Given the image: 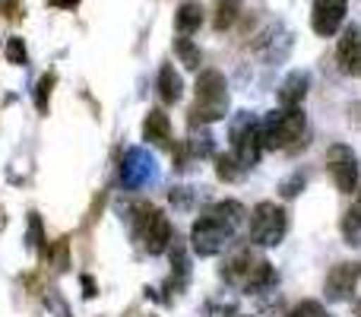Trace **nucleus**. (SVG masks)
Returning a JSON list of instances; mask_svg holds the SVG:
<instances>
[{
    "mask_svg": "<svg viewBox=\"0 0 361 317\" xmlns=\"http://www.w3.org/2000/svg\"><path fill=\"white\" fill-rule=\"evenodd\" d=\"M51 86H54V76H51V73H44L42 83L35 86V105L42 108V112L48 108V92H51Z\"/></svg>",
    "mask_w": 361,
    "mask_h": 317,
    "instance_id": "nucleus-23",
    "label": "nucleus"
},
{
    "mask_svg": "<svg viewBox=\"0 0 361 317\" xmlns=\"http://www.w3.org/2000/svg\"><path fill=\"white\" fill-rule=\"evenodd\" d=\"M358 280H361V263H355V261L336 263V267L330 270V276H326V286H324L326 301H345V299H352Z\"/></svg>",
    "mask_w": 361,
    "mask_h": 317,
    "instance_id": "nucleus-9",
    "label": "nucleus"
},
{
    "mask_svg": "<svg viewBox=\"0 0 361 317\" xmlns=\"http://www.w3.org/2000/svg\"><path fill=\"white\" fill-rule=\"evenodd\" d=\"M82 286H86V295H95V282L89 276H82Z\"/></svg>",
    "mask_w": 361,
    "mask_h": 317,
    "instance_id": "nucleus-28",
    "label": "nucleus"
},
{
    "mask_svg": "<svg viewBox=\"0 0 361 317\" xmlns=\"http://www.w3.org/2000/svg\"><path fill=\"white\" fill-rule=\"evenodd\" d=\"M301 187H305V174L298 172L295 178H286V181H282V184H279V193H282V197H298Z\"/></svg>",
    "mask_w": 361,
    "mask_h": 317,
    "instance_id": "nucleus-24",
    "label": "nucleus"
},
{
    "mask_svg": "<svg viewBox=\"0 0 361 317\" xmlns=\"http://www.w3.org/2000/svg\"><path fill=\"white\" fill-rule=\"evenodd\" d=\"M180 95H184V80L175 70V64H162L159 67V99L165 105H178Z\"/></svg>",
    "mask_w": 361,
    "mask_h": 317,
    "instance_id": "nucleus-14",
    "label": "nucleus"
},
{
    "mask_svg": "<svg viewBox=\"0 0 361 317\" xmlns=\"http://www.w3.org/2000/svg\"><path fill=\"white\" fill-rule=\"evenodd\" d=\"M345 10H349V0H314L311 10V29L320 38H333L343 29Z\"/></svg>",
    "mask_w": 361,
    "mask_h": 317,
    "instance_id": "nucleus-8",
    "label": "nucleus"
},
{
    "mask_svg": "<svg viewBox=\"0 0 361 317\" xmlns=\"http://www.w3.org/2000/svg\"><path fill=\"white\" fill-rule=\"evenodd\" d=\"M140 235H143V244L149 254H165L171 244V225L165 219V213L146 210L143 222H140Z\"/></svg>",
    "mask_w": 361,
    "mask_h": 317,
    "instance_id": "nucleus-10",
    "label": "nucleus"
},
{
    "mask_svg": "<svg viewBox=\"0 0 361 317\" xmlns=\"http://www.w3.org/2000/svg\"><path fill=\"white\" fill-rule=\"evenodd\" d=\"M231 235L235 232L228 229L225 222H219L212 213H206V216H200L197 222H193V232H190V244L193 251H197L200 257H216L225 251V244L231 241Z\"/></svg>",
    "mask_w": 361,
    "mask_h": 317,
    "instance_id": "nucleus-5",
    "label": "nucleus"
},
{
    "mask_svg": "<svg viewBox=\"0 0 361 317\" xmlns=\"http://www.w3.org/2000/svg\"><path fill=\"white\" fill-rule=\"evenodd\" d=\"M241 172H244V168L238 165V159L231 156V152H219V156H216V174H219L222 181L241 178Z\"/></svg>",
    "mask_w": 361,
    "mask_h": 317,
    "instance_id": "nucleus-19",
    "label": "nucleus"
},
{
    "mask_svg": "<svg viewBox=\"0 0 361 317\" xmlns=\"http://www.w3.org/2000/svg\"><path fill=\"white\" fill-rule=\"evenodd\" d=\"M336 61L343 73H358L361 67V29L358 25H349L339 38V51H336Z\"/></svg>",
    "mask_w": 361,
    "mask_h": 317,
    "instance_id": "nucleus-12",
    "label": "nucleus"
},
{
    "mask_svg": "<svg viewBox=\"0 0 361 317\" xmlns=\"http://www.w3.org/2000/svg\"><path fill=\"white\" fill-rule=\"evenodd\" d=\"M187 187H175V191H171V203H178V206H190L193 203V193L190 197H187Z\"/></svg>",
    "mask_w": 361,
    "mask_h": 317,
    "instance_id": "nucleus-25",
    "label": "nucleus"
},
{
    "mask_svg": "<svg viewBox=\"0 0 361 317\" xmlns=\"http://www.w3.org/2000/svg\"><path fill=\"white\" fill-rule=\"evenodd\" d=\"M288 317H330V314H326L324 305H317V301H301V305L292 308Z\"/></svg>",
    "mask_w": 361,
    "mask_h": 317,
    "instance_id": "nucleus-22",
    "label": "nucleus"
},
{
    "mask_svg": "<svg viewBox=\"0 0 361 317\" xmlns=\"http://www.w3.org/2000/svg\"><path fill=\"white\" fill-rule=\"evenodd\" d=\"M260 267V261H257L250 251H238V254H231L228 261H225V267H222V280L228 282V286H238V289H244L247 286V280L254 276V270Z\"/></svg>",
    "mask_w": 361,
    "mask_h": 317,
    "instance_id": "nucleus-11",
    "label": "nucleus"
},
{
    "mask_svg": "<svg viewBox=\"0 0 361 317\" xmlns=\"http://www.w3.org/2000/svg\"><path fill=\"white\" fill-rule=\"evenodd\" d=\"M286 229H288V219L279 203L263 200V203L254 206V213H250V241L257 248H276L286 238Z\"/></svg>",
    "mask_w": 361,
    "mask_h": 317,
    "instance_id": "nucleus-4",
    "label": "nucleus"
},
{
    "mask_svg": "<svg viewBox=\"0 0 361 317\" xmlns=\"http://www.w3.org/2000/svg\"><path fill=\"white\" fill-rule=\"evenodd\" d=\"M206 213H212V216L219 219V222H225L231 232H238L241 229V222H244V206L238 203V200H222V203H216L212 210H206Z\"/></svg>",
    "mask_w": 361,
    "mask_h": 317,
    "instance_id": "nucleus-17",
    "label": "nucleus"
},
{
    "mask_svg": "<svg viewBox=\"0 0 361 317\" xmlns=\"http://www.w3.org/2000/svg\"><path fill=\"white\" fill-rule=\"evenodd\" d=\"M358 76H361V67H358Z\"/></svg>",
    "mask_w": 361,
    "mask_h": 317,
    "instance_id": "nucleus-29",
    "label": "nucleus"
},
{
    "mask_svg": "<svg viewBox=\"0 0 361 317\" xmlns=\"http://www.w3.org/2000/svg\"><path fill=\"white\" fill-rule=\"evenodd\" d=\"M175 54H178L190 70H193V67H200V57H203V54H200V48H197V44H193L187 35L175 38Z\"/></svg>",
    "mask_w": 361,
    "mask_h": 317,
    "instance_id": "nucleus-20",
    "label": "nucleus"
},
{
    "mask_svg": "<svg viewBox=\"0 0 361 317\" xmlns=\"http://www.w3.org/2000/svg\"><path fill=\"white\" fill-rule=\"evenodd\" d=\"M6 61L16 64V67H25L29 64V54H25V42L19 35H13L10 42H6Z\"/></svg>",
    "mask_w": 361,
    "mask_h": 317,
    "instance_id": "nucleus-21",
    "label": "nucleus"
},
{
    "mask_svg": "<svg viewBox=\"0 0 361 317\" xmlns=\"http://www.w3.org/2000/svg\"><path fill=\"white\" fill-rule=\"evenodd\" d=\"M326 168H330L333 184L343 193H352L358 187V159L352 152V146L345 143H333L326 150Z\"/></svg>",
    "mask_w": 361,
    "mask_h": 317,
    "instance_id": "nucleus-6",
    "label": "nucleus"
},
{
    "mask_svg": "<svg viewBox=\"0 0 361 317\" xmlns=\"http://www.w3.org/2000/svg\"><path fill=\"white\" fill-rule=\"evenodd\" d=\"M241 16V0H216V13H212V25L219 32L231 29Z\"/></svg>",
    "mask_w": 361,
    "mask_h": 317,
    "instance_id": "nucleus-18",
    "label": "nucleus"
},
{
    "mask_svg": "<svg viewBox=\"0 0 361 317\" xmlns=\"http://www.w3.org/2000/svg\"><path fill=\"white\" fill-rule=\"evenodd\" d=\"M307 89H311V76H307L305 70H292V73L279 83V102L286 108L288 105H301V99L307 95Z\"/></svg>",
    "mask_w": 361,
    "mask_h": 317,
    "instance_id": "nucleus-13",
    "label": "nucleus"
},
{
    "mask_svg": "<svg viewBox=\"0 0 361 317\" xmlns=\"http://www.w3.org/2000/svg\"><path fill=\"white\" fill-rule=\"evenodd\" d=\"M152 178H156V159H152V152L140 150V146L127 150L124 162H121V184L127 191H143Z\"/></svg>",
    "mask_w": 361,
    "mask_h": 317,
    "instance_id": "nucleus-7",
    "label": "nucleus"
},
{
    "mask_svg": "<svg viewBox=\"0 0 361 317\" xmlns=\"http://www.w3.org/2000/svg\"><path fill=\"white\" fill-rule=\"evenodd\" d=\"M51 4H54V6H63V10H70V6H76L80 0H51Z\"/></svg>",
    "mask_w": 361,
    "mask_h": 317,
    "instance_id": "nucleus-27",
    "label": "nucleus"
},
{
    "mask_svg": "<svg viewBox=\"0 0 361 317\" xmlns=\"http://www.w3.org/2000/svg\"><path fill=\"white\" fill-rule=\"evenodd\" d=\"M228 140H231V156L238 159L241 168H254L263 156V143H260V118L254 112H241L228 127Z\"/></svg>",
    "mask_w": 361,
    "mask_h": 317,
    "instance_id": "nucleus-3",
    "label": "nucleus"
},
{
    "mask_svg": "<svg viewBox=\"0 0 361 317\" xmlns=\"http://www.w3.org/2000/svg\"><path fill=\"white\" fill-rule=\"evenodd\" d=\"M228 112V86L219 70H203L193 83V105H190V127L216 124Z\"/></svg>",
    "mask_w": 361,
    "mask_h": 317,
    "instance_id": "nucleus-1",
    "label": "nucleus"
},
{
    "mask_svg": "<svg viewBox=\"0 0 361 317\" xmlns=\"http://www.w3.org/2000/svg\"><path fill=\"white\" fill-rule=\"evenodd\" d=\"M143 137L149 140V143H156V146H165L169 150L171 146V124H169V114L165 112H149L146 114V121H143Z\"/></svg>",
    "mask_w": 361,
    "mask_h": 317,
    "instance_id": "nucleus-15",
    "label": "nucleus"
},
{
    "mask_svg": "<svg viewBox=\"0 0 361 317\" xmlns=\"http://www.w3.org/2000/svg\"><path fill=\"white\" fill-rule=\"evenodd\" d=\"M358 317H361V314H358Z\"/></svg>",
    "mask_w": 361,
    "mask_h": 317,
    "instance_id": "nucleus-30",
    "label": "nucleus"
},
{
    "mask_svg": "<svg viewBox=\"0 0 361 317\" xmlns=\"http://www.w3.org/2000/svg\"><path fill=\"white\" fill-rule=\"evenodd\" d=\"M349 222L361 229V191L355 193V203H352V210H349Z\"/></svg>",
    "mask_w": 361,
    "mask_h": 317,
    "instance_id": "nucleus-26",
    "label": "nucleus"
},
{
    "mask_svg": "<svg viewBox=\"0 0 361 317\" xmlns=\"http://www.w3.org/2000/svg\"><path fill=\"white\" fill-rule=\"evenodd\" d=\"M203 25V6L200 4H180L175 13V29L178 35H193Z\"/></svg>",
    "mask_w": 361,
    "mask_h": 317,
    "instance_id": "nucleus-16",
    "label": "nucleus"
},
{
    "mask_svg": "<svg viewBox=\"0 0 361 317\" xmlns=\"http://www.w3.org/2000/svg\"><path fill=\"white\" fill-rule=\"evenodd\" d=\"M305 127L307 118L298 105H282L276 112H267V118H260V143L263 150L276 152V150H286L292 146L295 140L305 137Z\"/></svg>",
    "mask_w": 361,
    "mask_h": 317,
    "instance_id": "nucleus-2",
    "label": "nucleus"
}]
</instances>
